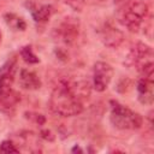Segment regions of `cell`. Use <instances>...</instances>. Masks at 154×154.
I'll use <instances>...</instances> for the list:
<instances>
[{
	"instance_id": "1",
	"label": "cell",
	"mask_w": 154,
	"mask_h": 154,
	"mask_svg": "<svg viewBox=\"0 0 154 154\" xmlns=\"http://www.w3.org/2000/svg\"><path fill=\"white\" fill-rule=\"evenodd\" d=\"M49 108L58 116L73 117L83 111V102L61 81H59L49 97Z\"/></svg>"
},
{
	"instance_id": "2",
	"label": "cell",
	"mask_w": 154,
	"mask_h": 154,
	"mask_svg": "<svg viewBox=\"0 0 154 154\" xmlns=\"http://www.w3.org/2000/svg\"><path fill=\"white\" fill-rule=\"evenodd\" d=\"M109 120L112 125L120 130H136L143 124V118L140 113L130 109L116 100H111Z\"/></svg>"
},
{
	"instance_id": "3",
	"label": "cell",
	"mask_w": 154,
	"mask_h": 154,
	"mask_svg": "<svg viewBox=\"0 0 154 154\" xmlns=\"http://www.w3.org/2000/svg\"><path fill=\"white\" fill-rule=\"evenodd\" d=\"M129 59L143 78L153 79V49L149 46L143 42H136L130 49Z\"/></svg>"
},
{
	"instance_id": "4",
	"label": "cell",
	"mask_w": 154,
	"mask_h": 154,
	"mask_svg": "<svg viewBox=\"0 0 154 154\" xmlns=\"http://www.w3.org/2000/svg\"><path fill=\"white\" fill-rule=\"evenodd\" d=\"M149 12V7L147 2L142 0H136L125 6L120 14V22L122 24L128 28L131 32H137L141 28L142 23L146 20Z\"/></svg>"
},
{
	"instance_id": "5",
	"label": "cell",
	"mask_w": 154,
	"mask_h": 154,
	"mask_svg": "<svg viewBox=\"0 0 154 154\" xmlns=\"http://www.w3.org/2000/svg\"><path fill=\"white\" fill-rule=\"evenodd\" d=\"M114 71L113 67L105 61H97L94 65L93 69V87L96 91H105L112 78H113Z\"/></svg>"
},
{
	"instance_id": "6",
	"label": "cell",
	"mask_w": 154,
	"mask_h": 154,
	"mask_svg": "<svg viewBox=\"0 0 154 154\" xmlns=\"http://www.w3.org/2000/svg\"><path fill=\"white\" fill-rule=\"evenodd\" d=\"M20 101V95L11 87L0 88V113L12 116Z\"/></svg>"
},
{
	"instance_id": "7",
	"label": "cell",
	"mask_w": 154,
	"mask_h": 154,
	"mask_svg": "<svg viewBox=\"0 0 154 154\" xmlns=\"http://www.w3.org/2000/svg\"><path fill=\"white\" fill-rule=\"evenodd\" d=\"M101 42L108 48H118L124 41V34L116 26L106 23L99 31Z\"/></svg>"
},
{
	"instance_id": "8",
	"label": "cell",
	"mask_w": 154,
	"mask_h": 154,
	"mask_svg": "<svg viewBox=\"0 0 154 154\" xmlns=\"http://www.w3.org/2000/svg\"><path fill=\"white\" fill-rule=\"evenodd\" d=\"M78 24L76 22L65 20L55 29V35L63 43L72 45L78 37Z\"/></svg>"
},
{
	"instance_id": "9",
	"label": "cell",
	"mask_w": 154,
	"mask_h": 154,
	"mask_svg": "<svg viewBox=\"0 0 154 154\" xmlns=\"http://www.w3.org/2000/svg\"><path fill=\"white\" fill-rule=\"evenodd\" d=\"M19 85L26 90H37L41 88V79L40 77L28 69H22L19 71V78H18Z\"/></svg>"
},
{
	"instance_id": "10",
	"label": "cell",
	"mask_w": 154,
	"mask_h": 154,
	"mask_svg": "<svg viewBox=\"0 0 154 154\" xmlns=\"http://www.w3.org/2000/svg\"><path fill=\"white\" fill-rule=\"evenodd\" d=\"M17 70V60L16 58L8 59L1 67H0V88L10 87Z\"/></svg>"
},
{
	"instance_id": "11",
	"label": "cell",
	"mask_w": 154,
	"mask_h": 154,
	"mask_svg": "<svg viewBox=\"0 0 154 154\" xmlns=\"http://www.w3.org/2000/svg\"><path fill=\"white\" fill-rule=\"evenodd\" d=\"M137 93L138 100L143 105H152L153 103V79L143 78L137 83Z\"/></svg>"
},
{
	"instance_id": "12",
	"label": "cell",
	"mask_w": 154,
	"mask_h": 154,
	"mask_svg": "<svg viewBox=\"0 0 154 154\" xmlns=\"http://www.w3.org/2000/svg\"><path fill=\"white\" fill-rule=\"evenodd\" d=\"M31 16L35 22H46L51 18L53 13V7L51 5H40L31 7Z\"/></svg>"
},
{
	"instance_id": "13",
	"label": "cell",
	"mask_w": 154,
	"mask_h": 154,
	"mask_svg": "<svg viewBox=\"0 0 154 154\" xmlns=\"http://www.w3.org/2000/svg\"><path fill=\"white\" fill-rule=\"evenodd\" d=\"M4 18H5L6 24H7L10 28H12L13 30H20V31H23V30H25V28H26V24H25L24 19H23L22 17H19V16L12 13V12H11V13H6V14L4 16Z\"/></svg>"
},
{
	"instance_id": "14",
	"label": "cell",
	"mask_w": 154,
	"mask_h": 154,
	"mask_svg": "<svg viewBox=\"0 0 154 154\" xmlns=\"http://www.w3.org/2000/svg\"><path fill=\"white\" fill-rule=\"evenodd\" d=\"M20 57L28 64H37V63H40V59L34 53L31 46H24V47H22V49H20Z\"/></svg>"
},
{
	"instance_id": "15",
	"label": "cell",
	"mask_w": 154,
	"mask_h": 154,
	"mask_svg": "<svg viewBox=\"0 0 154 154\" xmlns=\"http://www.w3.org/2000/svg\"><path fill=\"white\" fill-rule=\"evenodd\" d=\"M24 116H25L26 119H29L30 122H34L35 124H38V125H43L45 122H46L45 116H42V114H40V113H35V112H25Z\"/></svg>"
},
{
	"instance_id": "16",
	"label": "cell",
	"mask_w": 154,
	"mask_h": 154,
	"mask_svg": "<svg viewBox=\"0 0 154 154\" xmlns=\"http://www.w3.org/2000/svg\"><path fill=\"white\" fill-rule=\"evenodd\" d=\"M0 150L4 153H18L19 149L16 147V144L11 140H5L0 144Z\"/></svg>"
},
{
	"instance_id": "17",
	"label": "cell",
	"mask_w": 154,
	"mask_h": 154,
	"mask_svg": "<svg viewBox=\"0 0 154 154\" xmlns=\"http://www.w3.org/2000/svg\"><path fill=\"white\" fill-rule=\"evenodd\" d=\"M65 2L75 11H81L83 7V0H65Z\"/></svg>"
},
{
	"instance_id": "18",
	"label": "cell",
	"mask_w": 154,
	"mask_h": 154,
	"mask_svg": "<svg viewBox=\"0 0 154 154\" xmlns=\"http://www.w3.org/2000/svg\"><path fill=\"white\" fill-rule=\"evenodd\" d=\"M40 137L45 138L46 141H54V135H53L52 131H49V130H41Z\"/></svg>"
},
{
	"instance_id": "19",
	"label": "cell",
	"mask_w": 154,
	"mask_h": 154,
	"mask_svg": "<svg viewBox=\"0 0 154 154\" xmlns=\"http://www.w3.org/2000/svg\"><path fill=\"white\" fill-rule=\"evenodd\" d=\"M72 152H79V153H82L83 150H82V149H81L79 147H77V146H76L75 148H72Z\"/></svg>"
},
{
	"instance_id": "20",
	"label": "cell",
	"mask_w": 154,
	"mask_h": 154,
	"mask_svg": "<svg viewBox=\"0 0 154 154\" xmlns=\"http://www.w3.org/2000/svg\"><path fill=\"white\" fill-rule=\"evenodd\" d=\"M114 1V4H120V2H124L125 0H113Z\"/></svg>"
},
{
	"instance_id": "21",
	"label": "cell",
	"mask_w": 154,
	"mask_h": 154,
	"mask_svg": "<svg viewBox=\"0 0 154 154\" xmlns=\"http://www.w3.org/2000/svg\"><path fill=\"white\" fill-rule=\"evenodd\" d=\"M0 41H1V32H0Z\"/></svg>"
}]
</instances>
